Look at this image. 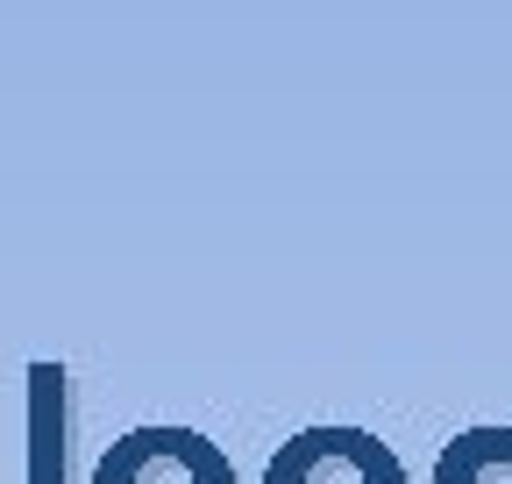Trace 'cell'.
<instances>
[{
	"label": "cell",
	"mask_w": 512,
	"mask_h": 484,
	"mask_svg": "<svg viewBox=\"0 0 512 484\" xmlns=\"http://www.w3.org/2000/svg\"><path fill=\"white\" fill-rule=\"evenodd\" d=\"M264 484H406V470L363 428H306L264 463Z\"/></svg>",
	"instance_id": "obj_1"
},
{
	"label": "cell",
	"mask_w": 512,
	"mask_h": 484,
	"mask_svg": "<svg viewBox=\"0 0 512 484\" xmlns=\"http://www.w3.org/2000/svg\"><path fill=\"white\" fill-rule=\"evenodd\" d=\"M93 484H235V470L192 428H136L100 456Z\"/></svg>",
	"instance_id": "obj_2"
},
{
	"label": "cell",
	"mask_w": 512,
	"mask_h": 484,
	"mask_svg": "<svg viewBox=\"0 0 512 484\" xmlns=\"http://www.w3.org/2000/svg\"><path fill=\"white\" fill-rule=\"evenodd\" d=\"M434 484H512V435H498V428L463 435L456 449L441 456Z\"/></svg>",
	"instance_id": "obj_3"
}]
</instances>
